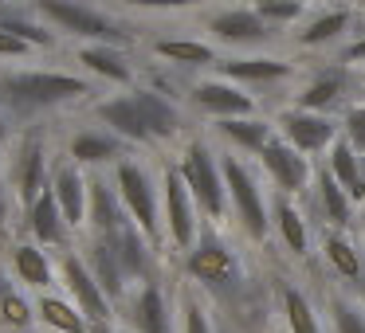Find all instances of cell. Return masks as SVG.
I'll return each instance as SVG.
<instances>
[{
	"label": "cell",
	"instance_id": "1",
	"mask_svg": "<svg viewBox=\"0 0 365 333\" xmlns=\"http://www.w3.org/2000/svg\"><path fill=\"white\" fill-rule=\"evenodd\" d=\"M98 83L83 71H59V67H0V110L12 118V126L24 130L36 122H48L75 106H91L98 98Z\"/></svg>",
	"mask_w": 365,
	"mask_h": 333
},
{
	"label": "cell",
	"instance_id": "2",
	"mask_svg": "<svg viewBox=\"0 0 365 333\" xmlns=\"http://www.w3.org/2000/svg\"><path fill=\"white\" fill-rule=\"evenodd\" d=\"M224 161V184H228V204H232V223L240 236L255 247H267L275 239V223H271V204L275 196L267 192V176L259 165H252L240 153L220 149Z\"/></svg>",
	"mask_w": 365,
	"mask_h": 333
},
{
	"label": "cell",
	"instance_id": "3",
	"mask_svg": "<svg viewBox=\"0 0 365 333\" xmlns=\"http://www.w3.org/2000/svg\"><path fill=\"white\" fill-rule=\"evenodd\" d=\"M36 9V16L48 20L59 32V40H75L79 43H110V48H142V36L134 32V24L118 20L114 12L98 9L91 0H28Z\"/></svg>",
	"mask_w": 365,
	"mask_h": 333
},
{
	"label": "cell",
	"instance_id": "4",
	"mask_svg": "<svg viewBox=\"0 0 365 333\" xmlns=\"http://www.w3.org/2000/svg\"><path fill=\"white\" fill-rule=\"evenodd\" d=\"M181 181L189 184L192 200H197L205 223H228L232 220V204H228V184H224V161H220V145L208 134H192L177 145L173 157Z\"/></svg>",
	"mask_w": 365,
	"mask_h": 333
},
{
	"label": "cell",
	"instance_id": "5",
	"mask_svg": "<svg viewBox=\"0 0 365 333\" xmlns=\"http://www.w3.org/2000/svg\"><path fill=\"white\" fill-rule=\"evenodd\" d=\"M56 161H59V149L51 142V130L43 122L36 126H24L16 134L9 149V181H12V192H16V204H20V216L24 208H32L43 192L51 189V173H56Z\"/></svg>",
	"mask_w": 365,
	"mask_h": 333
},
{
	"label": "cell",
	"instance_id": "6",
	"mask_svg": "<svg viewBox=\"0 0 365 333\" xmlns=\"http://www.w3.org/2000/svg\"><path fill=\"white\" fill-rule=\"evenodd\" d=\"M110 181L118 189L122 204H126L130 220L153 239V243L165 247V220H161V169H153L150 161L134 157L118 161L110 169Z\"/></svg>",
	"mask_w": 365,
	"mask_h": 333
},
{
	"label": "cell",
	"instance_id": "7",
	"mask_svg": "<svg viewBox=\"0 0 365 333\" xmlns=\"http://www.w3.org/2000/svg\"><path fill=\"white\" fill-rule=\"evenodd\" d=\"M200 28H205V40H212L216 48L232 51H267L271 43L279 40V32L252 9V4H220V9L205 12L200 16Z\"/></svg>",
	"mask_w": 365,
	"mask_h": 333
},
{
	"label": "cell",
	"instance_id": "8",
	"mask_svg": "<svg viewBox=\"0 0 365 333\" xmlns=\"http://www.w3.org/2000/svg\"><path fill=\"white\" fill-rule=\"evenodd\" d=\"M158 169H161V220H165V243L173 247L177 255H185L200 239V231H205L200 228L205 216H200L189 184H185L181 173H177L173 157L161 161Z\"/></svg>",
	"mask_w": 365,
	"mask_h": 333
},
{
	"label": "cell",
	"instance_id": "9",
	"mask_svg": "<svg viewBox=\"0 0 365 333\" xmlns=\"http://www.w3.org/2000/svg\"><path fill=\"white\" fill-rule=\"evenodd\" d=\"M357 87H361V71H354L349 63L334 59V63H322L314 75H307V79L299 83L291 106L338 118V114H346L349 106H354V90Z\"/></svg>",
	"mask_w": 365,
	"mask_h": 333
},
{
	"label": "cell",
	"instance_id": "10",
	"mask_svg": "<svg viewBox=\"0 0 365 333\" xmlns=\"http://www.w3.org/2000/svg\"><path fill=\"white\" fill-rule=\"evenodd\" d=\"M59 290L91 317V325H110L118 322V306L106 298V290L98 286V278L91 275L87 259H83L79 243L59 251Z\"/></svg>",
	"mask_w": 365,
	"mask_h": 333
},
{
	"label": "cell",
	"instance_id": "11",
	"mask_svg": "<svg viewBox=\"0 0 365 333\" xmlns=\"http://www.w3.org/2000/svg\"><path fill=\"white\" fill-rule=\"evenodd\" d=\"M122 322L130 333H181V306L177 294H165V278L134 286V294L122 306Z\"/></svg>",
	"mask_w": 365,
	"mask_h": 333
},
{
	"label": "cell",
	"instance_id": "12",
	"mask_svg": "<svg viewBox=\"0 0 365 333\" xmlns=\"http://www.w3.org/2000/svg\"><path fill=\"white\" fill-rule=\"evenodd\" d=\"M185 106L192 114H205L208 122L220 118H247V114H259V102L247 87L224 79V75H208V79H189L185 90Z\"/></svg>",
	"mask_w": 365,
	"mask_h": 333
},
{
	"label": "cell",
	"instance_id": "13",
	"mask_svg": "<svg viewBox=\"0 0 365 333\" xmlns=\"http://www.w3.org/2000/svg\"><path fill=\"white\" fill-rule=\"evenodd\" d=\"M255 165L263 169L271 192H279V196H294V200L307 196L310 184H314V173H318L314 161H310L307 153H299L291 142H283L279 134H275V142L255 157Z\"/></svg>",
	"mask_w": 365,
	"mask_h": 333
},
{
	"label": "cell",
	"instance_id": "14",
	"mask_svg": "<svg viewBox=\"0 0 365 333\" xmlns=\"http://www.w3.org/2000/svg\"><path fill=\"white\" fill-rule=\"evenodd\" d=\"M130 95H134L138 110H142L145 126H150L153 142H158V149H165V145H181L189 134V106L177 102V98L161 95L158 87H150L145 79H138L134 87H130Z\"/></svg>",
	"mask_w": 365,
	"mask_h": 333
},
{
	"label": "cell",
	"instance_id": "15",
	"mask_svg": "<svg viewBox=\"0 0 365 333\" xmlns=\"http://www.w3.org/2000/svg\"><path fill=\"white\" fill-rule=\"evenodd\" d=\"M275 118V130L283 142H291L299 153L307 157H318V153H330V145L341 137V118H330V114H314L302 110V106H283Z\"/></svg>",
	"mask_w": 365,
	"mask_h": 333
},
{
	"label": "cell",
	"instance_id": "16",
	"mask_svg": "<svg viewBox=\"0 0 365 333\" xmlns=\"http://www.w3.org/2000/svg\"><path fill=\"white\" fill-rule=\"evenodd\" d=\"M87 114L98 122V126L110 130L114 137H122L130 149L158 153V142H153L150 126H145V118H142V110H138V102H134L130 90H118V95H98L95 102L87 106Z\"/></svg>",
	"mask_w": 365,
	"mask_h": 333
},
{
	"label": "cell",
	"instance_id": "17",
	"mask_svg": "<svg viewBox=\"0 0 365 333\" xmlns=\"http://www.w3.org/2000/svg\"><path fill=\"white\" fill-rule=\"evenodd\" d=\"M63 153L75 161V165H83L87 173H106V169H114L118 161L134 157L138 149H130L122 137H114L106 126H98L95 118L83 122L79 130H71V134L63 137Z\"/></svg>",
	"mask_w": 365,
	"mask_h": 333
},
{
	"label": "cell",
	"instance_id": "18",
	"mask_svg": "<svg viewBox=\"0 0 365 333\" xmlns=\"http://www.w3.org/2000/svg\"><path fill=\"white\" fill-rule=\"evenodd\" d=\"M361 24V9L357 4H330V9H318L314 16H307L294 28L291 43L299 51H326V48H346L349 36Z\"/></svg>",
	"mask_w": 365,
	"mask_h": 333
},
{
	"label": "cell",
	"instance_id": "19",
	"mask_svg": "<svg viewBox=\"0 0 365 333\" xmlns=\"http://www.w3.org/2000/svg\"><path fill=\"white\" fill-rule=\"evenodd\" d=\"M216 75L255 90V87H279V83L299 79V63L291 56H275V51H240V56H224L216 63Z\"/></svg>",
	"mask_w": 365,
	"mask_h": 333
},
{
	"label": "cell",
	"instance_id": "20",
	"mask_svg": "<svg viewBox=\"0 0 365 333\" xmlns=\"http://www.w3.org/2000/svg\"><path fill=\"white\" fill-rule=\"evenodd\" d=\"M71 56H75V67H79L91 83H98V87L130 90L138 79H142V71H138L134 51H130V48H110V43H79Z\"/></svg>",
	"mask_w": 365,
	"mask_h": 333
},
{
	"label": "cell",
	"instance_id": "21",
	"mask_svg": "<svg viewBox=\"0 0 365 333\" xmlns=\"http://www.w3.org/2000/svg\"><path fill=\"white\" fill-rule=\"evenodd\" d=\"M275 118L271 114H247V118H220L208 122V137H212L220 149L240 153V157L255 161L271 142H275Z\"/></svg>",
	"mask_w": 365,
	"mask_h": 333
},
{
	"label": "cell",
	"instance_id": "22",
	"mask_svg": "<svg viewBox=\"0 0 365 333\" xmlns=\"http://www.w3.org/2000/svg\"><path fill=\"white\" fill-rule=\"evenodd\" d=\"M9 267L28 294L59 290V255H51L36 239H9Z\"/></svg>",
	"mask_w": 365,
	"mask_h": 333
},
{
	"label": "cell",
	"instance_id": "23",
	"mask_svg": "<svg viewBox=\"0 0 365 333\" xmlns=\"http://www.w3.org/2000/svg\"><path fill=\"white\" fill-rule=\"evenodd\" d=\"M51 192H56L59 208H63L67 223L75 236H87V212H91V173L83 165H75L63 149H59L56 173H51Z\"/></svg>",
	"mask_w": 365,
	"mask_h": 333
},
{
	"label": "cell",
	"instance_id": "24",
	"mask_svg": "<svg viewBox=\"0 0 365 333\" xmlns=\"http://www.w3.org/2000/svg\"><path fill=\"white\" fill-rule=\"evenodd\" d=\"M145 51L173 71H216V63L224 59L220 48L205 36H158L145 43Z\"/></svg>",
	"mask_w": 365,
	"mask_h": 333
},
{
	"label": "cell",
	"instance_id": "25",
	"mask_svg": "<svg viewBox=\"0 0 365 333\" xmlns=\"http://www.w3.org/2000/svg\"><path fill=\"white\" fill-rule=\"evenodd\" d=\"M318 255H322V267L330 270L341 286L357 290V286L365 282V243L354 239V231L322 228V236H318Z\"/></svg>",
	"mask_w": 365,
	"mask_h": 333
},
{
	"label": "cell",
	"instance_id": "26",
	"mask_svg": "<svg viewBox=\"0 0 365 333\" xmlns=\"http://www.w3.org/2000/svg\"><path fill=\"white\" fill-rule=\"evenodd\" d=\"M20 220H24V236L36 239V243H43L48 251H67V247L79 243V236L71 231V223H67V216H63V208H59V200L51 189L43 192L32 208H24Z\"/></svg>",
	"mask_w": 365,
	"mask_h": 333
},
{
	"label": "cell",
	"instance_id": "27",
	"mask_svg": "<svg viewBox=\"0 0 365 333\" xmlns=\"http://www.w3.org/2000/svg\"><path fill=\"white\" fill-rule=\"evenodd\" d=\"M79 251H83V259H87L91 275L98 278V286L106 290V298H110L114 306H118V314H122V306H126V298L134 294V286H130L126 270H122L114 243L106 236H83L79 239Z\"/></svg>",
	"mask_w": 365,
	"mask_h": 333
},
{
	"label": "cell",
	"instance_id": "28",
	"mask_svg": "<svg viewBox=\"0 0 365 333\" xmlns=\"http://www.w3.org/2000/svg\"><path fill=\"white\" fill-rule=\"evenodd\" d=\"M110 243H114V251H118V263H122V270H126L130 286H142V282H150V278L161 275V251H158L161 243H153L134 220H130L118 236H110Z\"/></svg>",
	"mask_w": 365,
	"mask_h": 333
},
{
	"label": "cell",
	"instance_id": "29",
	"mask_svg": "<svg viewBox=\"0 0 365 333\" xmlns=\"http://www.w3.org/2000/svg\"><path fill=\"white\" fill-rule=\"evenodd\" d=\"M310 200H314V216H318L322 228H334V231H354L357 228V204L349 200V192L334 181V173L326 165H318V173H314Z\"/></svg>",
	"mask_w": 365,
	"mask_h": 333
},
{
	"label": "cell",
	"instance_id": "30",
	"mask_svg": "<svg viewBox=\"0 0 365 333\" xmlns=\"http://www.w3.org/2000/svg\"><path fill=\"white\" fill-rule=\"evenodd\" d=\"M130 223V212L122 204L118 189L110 181V169L106 173H91V212H87V236H118Z\"/></svg>",
	"mask_w": 365,
	"mask_h": 333
},
{
	"label": "cell",
	"instance_id": "31",
	"mask_svg": "<svg viewBox=\"0 0 365 333\" xmlns=\"http://www.w3.org/2000/svg\"><path fill=\"white\" fill-rule=\"evenodd\" d=\"M271 223H275V239L283 243V251L291 255L294 263H307L310 259V223L307 212L294 196H279L275 192V204H271Z\"/></svg>",
	"mask_w": 365,
	"mask_h": 333
},
{
	"label": "cell",
	"instance_id": "32",
	"mask_svg": "<svg viewBox=\"0 0 365 333\" xmlns=\"http://www.w3.org/2000/svg\"><path fill=\"white\" fill-rule=\"evenodd\" d=\"M275 302H279V314H283V329L287 333H326L314 298H310L294 278H279Z\"/></svg>",
	"mask_w": 365,
	"mask_h": 333
},
{
	"label": "cell",
	"instance_id": "33",
	"mask_svg": "<svg viewBox=\"0 0 365 333\" xmlns=\"http://www.w3.org/2000/svg\"><path fill=\"white\" fill-rule=\"evenodd\" d=\"M0 28L12 36H20V40H28L36 51H59V32L48 24V20L36 16L32 4H16V0H9L4 9H0Z\"/></svg>",
	"mask_w": 365,
	"mask_h": 333
},
{
	"label": "cell",
	"instance_id": "34",
	"mask_svg": "<svg viewBox=\"0 0 365 333\" xmlns=\"http://www.w3.org/2000/svg\"><path fill=\"white\" fill-rule=\"evenodd\" d=\"M36 314H40V329L43 333H95L91 317L83 314L63 290L36 294Z\"/></svg>",
	"mask_w": 365,
	"mask_h": 333
},
{
	"label": "cell",
	"instance_id": "35",
	"mask_svg": "<svg viewBox=\"0 0 365 333\" xmlns=\"http://www.w3.org/2000/svg\"><path fill=\"white\" fill-rule=\"evenodd\" d=\"M322 165L330 169L334 181L349 192V200L361 208L365 204V157H361V153H357L346 137H338V142L330 145V153L322 157Z\"/></svg>",
	"mask_w": 365,
	"mask_h": 333
},
{
	"label": "cell",
	"instance_id": "36",
	"mask_svg": "<svg viewBox=\"0 0 365 333\" xmlns=\"http://www.w3.org/2000/svg\"><path fill=\"white\" fill-rule=\"evenodd\" d=\"M177 306H181V333H220L208 298L192 282H177Z\"/></svg>",
	"mask_w": 365,
	"mask_h": 333
},
{
	"label": "cell",
	"instance_id": "37",
	"mask_svg": "<svg viewBox=\"0 0 365 333\" xmlns=\"http://www.w3.org/2000/svg\"><path fill=\"white\" fill-rule=\"evenodd\" d=\"M40 325V314H36V294H28L24 286L0 298V329L4 333H32Z\"/></svg>",
	"mask_w": 365,
	"mask_h": 333
},
{
	"label": "cell",
	"instance_id": "38",
	"mask_svg": "<svg viewBox=\"0 0 365 333\" xmlns=\"http://www.w3.org/2000/svg\"><path fill=\"white\" fill-rule=\"evenodd\" d=\"M326 317H330V333H365V306L349 290L326 294Z\"/></svg>",
	"mask_w": 365,
	"mask_h": 333
},
{
	"label": "cell",
	"instance_id": "39",
	"mask_svg": "<svg viewBox=\"0 0 365 333\" xmlns=\"http://www.w3.org/2000/svg\"><path fill=\"white\" fill-rule=\"evenodd\" d=\"M252 9L259 12L279 36H283L287 28H299L302 20H307V4H291V0H255Z\"/></svg>",
	"mask_w": 365,
	"mask_h": 333
},
{
	"label": "cell",
	"instance_id": "40",
	"mask_svg": "<svg viewBox=\"0 0 365 333\" xmlns=\"http://www.w3.org/2000/svg\"><path fill=\"white\" fill-rule=\"evenodd\" d=\"M20 216V204H16V192H12V181H9V169L0 165V239L12 236V223Z\"/></svg>",
	"mask_w": 365,
	"mask_h": 333
},
{
	"label": "cell",
	"instance_id": "41",
	"mask_svg": "<svg viewBox=\"0 0 365 333\" xmlns=\"http://www.w3.org/2000/svg\"><path fill=\"white\" fill-rule=\"evenodd\" d=\"M114 9L126 12H192L200 9L197 0H110Z\"/></svg>",
	"mask_w": 365,
	"mask_h": 333
},
{
	"label": "cell",
	"instance_id": "42",
	"mask_svg": "<svg viewBox=\"0 0 365 333\" xmlns=\"http://www.w3.org/2000/svg\"><path fill=\"white\" fill-rule=\"evenodd\" d=\"M341 137L365 157V102H354L341 114Z\"/></svg>",
	"mask_w": 365,
	"mask_h": 333
},
{
	"label": "cell",
	"instance_id": "43",
	"mask_svg": "<svg viewBox=\"0 0 365 333\" xmlns=\"http://www.w3.org/2000/svg\"><path fill=\"white\" fill-rule=\"evenodd\" d=\"M32 56H40V51H36L32 43L0 28V63H12V59H16V63H28Z\"/></svg>",
	"mask_w": 365,
	"mask_h": 333
},
{
	"label": "cell",
	"instance_id": "44",
	"mask_svg": "<svg viewBox=\"0 0 365 333\" xmlns=\"http://www.w3.org/2000/svg\"><path fill=\"white\" fill-rule=\"evenodd\" d=\"M338 59H341V63H349L354 71H357V67H365V28H357V32L349 36V43L338 51Z\"/></svg>",
	"mask_w": 365,
	"mask_h": 333
},
{
	"label": "cell",
	"instance_id": "45",
	"mask_svg": "<svg viewBox=\"0 0 365 333\" xmlns=\"http://www.w3.org/2000/svg\"><path fill=\"white\" fill-rule=\"evenodd\" d=\"M16 134L20 130L12 126V118L4 110H0V149H12V142H16Z\"/></svg>",
	"mask_w": 365,
	"mask_h": 333
},
{
	"label": "cell",
	"instance_id": "46",
	"mask_svg": "<svg viewBox=\"0 0 365 333\" xmlns=\"http://www.w3.org/2000/svg\"><path fill=\"white\" fill-rule=\"evenodd\" d=\"M16 275H12V267H9V259H0V298H9L12 290H16Z\"/></svg>",
	"mask_w": 365,
	"mask_h": 333
},
{
	"label": "cell",
	"instance_id": "47",
	"mask_svg": "<svg viewBox=\"0 0 365 333\" xmlns=\"http://www.w3.org/2000/svg\"><path fill=\"white\" fill-rule=\"evenodd\" d=\"M95 333H130V329H122L118 322H110V325H95Z\"/></svg>",
	"mask_w": 365,
	"mask_h": 333
},
{
	"label": "cell",
	"instance_id": "48",
	"mask_svg": "<svg viewBox=\"0 0 365 333\" xmlns=\"http://www.w3.org/2000/svg\"><path fill=\"white\" fill-rule=\"evenodd\" d=\"M354 294H357V302H361V306H365V282H361V286H357V290H354Z\"/></svg>",
	"mask_w": 365,
	"mask_h": 333
},
{
	"label": "cell",
	"instance_id": "49",
	"mask_svg": "<svg viewBox=\"0 0 365 333\" xmlns=\"http://www.w3.org/2000/svg\"><path fill=\"white\" fill-rule=\"evenodd\" d=\"M252 4H255V0H252ZM291 4H307V9H310V4H314V0H291Z\"/></svg>",
	"mask_w": 365,
	"mask_h": 333
},
{
	"label": "cell",
	"instance_id": "50",
	"mask_svg": "<svg viewBox=\"0 0 365 333\" xmlns=\"http://www.w3.org/2000/svg\"><path fill=\"white\" fill-rule=\"evenodd\" d=\"M354 4H357V9H361V16H365V0H354Z\"/></svg>",
	"mask_w": 365,
	"mask_h": 333
},
{
	"label": "cell",
	"instance_id": "51",
	"mask_svg": "<svg viewBox=\"0 0 365 333\" xmlns=\"http://www.w3.org/2000/svg\"><path fill=\"white\" fill-rule=\"evenodd\" d=\"M197 4H200V9H205V4H212V0H197Z\"/></svg>",
	"mask_w": 365,
	"mask_h": 333
},
{
	"label": "cell",
	"instance_id": "52",
	"mask_svg": "<svg viewBox=\"0 0 365 333\" xmlns=\"http://www.w3.org/2000/svg\"><path fill=\"white\" fill-rule=\"evenodd\" d=\"M361 87H365V71H361Z\"/></svg>",
	"mask_w": 365,
	"mask_h": 333
},
{
	"label": "cell",
	"instance_id": "53",
	"mask_svg": "<svg viewBox=\"0 0 365 333\" xmlns=\"http://www.w3.org/2000/svg\"><path fill=\"white\" fill-rule=\"evenodd\" d=\"M4 4H9V0H0V9H4Z\"/></svg>",
	"mask_w": 365,
	"mask_h": 333
}]
</instances>
